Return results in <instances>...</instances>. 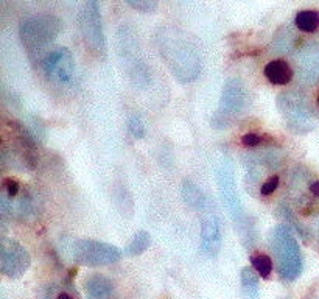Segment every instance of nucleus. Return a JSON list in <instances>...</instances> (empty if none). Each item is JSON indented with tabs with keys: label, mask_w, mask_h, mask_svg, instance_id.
Segmentation results:
<instances>
[{
	"label": "nucleus",
	"mask_w": 319,
	"mask_h": 299,
	"mask_svg": "<svg viewBox=\"0 0 319 299\" xmlns=\"http://www.w3.org/2000/svg\"><path fill=\"white\" fill-rule=\"evenodd\" d=\"M154 41L159 55L179 83L187 84L198 78L201 72V56L198 47L187 33L178 27L164 25L156 30Z\"/></svg>",
	"instance_id": "nucleus-1"
},
{
	"label": "nucleus",
	"mask_w": 319,
	"mask_h": 299,
	"mask_svg": "<svg viewBox=\"0 0 319 299\" xmlns=\"http://www.w3.org/2000/svg\"><path fill=\"white\" fill-rule=\"evenodd\" d=\"M135 30L130 25H121L117 32L118 56L128 78L139 88H147L151 83V72L145 58L142 55L140 44Z\"/></svg>",
	"instance_id": "nucleus-2"
},
{
	"label": "nucleus",
	"mask_w": 319,
	"mask_h": 299,
	"mask_svg": "<svg viewBox=\"0 0 319 299\" xmlns=\"http://www.w3.org/2000/svg\"><path fill=\"white\" fill-rule=\"evenodd\" d=\"M269 245L271 251L274 252L280 278L294 281L302 271V254L299 243L296 242L291 231L285 225H279L272 229Z\"/></svg>",
	"instance_id": "nucleus-3"
},
{
	"label": "nucleus",
	"mask_w": 319,
	"mask_h": 299,
	"mask_svg": "<svg viewBox=\"0 0 319 299\" xmlns=\"http://www.w3.org/2000/svg\"><path fill=\"white\" fill-rule=\"evenodd\" d=\"M63 30V22L55 14L42 13L27 18L19 25V37L22 45L30 53H39L56 39Z\"/></svg>",
	"instance_id": "nucleus-4"
},
{
	"label": "nucleus",
	"mask_w": 319,
	"mask_h": 299,
	"mask_svg": "<svg viewBox=\"0 0 319 299\" xmlns=\"http://www.w3.org/2000/svg\"><path fill=\"white\" fill-rule=\"evenodd\" d=\"M217 184L219 195L223 198V203L226 206L227 212L232 217V221L238 228L241 234V239L245 240L249 237V225L245 209L240 201V196L237 193V184H235L234 168L229 159H223L217 167Z\"/></svg>",
	"instance_id": "nucleus-5"
},
{
	"label": "nucleus",
	"mask_w": 319,
	"mask_h": 299,
	"mask_svg": "<svg viewBox=\"0 0 319 299\" xmlns=\"http://www.w3.org/2000/svg\"><path fill=\"white\" fill-rule=\"evenodd\" d=\"M248 103V90L245 83L240 78H231L224 83L221 97H219V106L212 119V125L215 128H227L231 125L234 117L243 112Z\"/></svg>",
	"instance_id": "nucleus-6"
},
{
	"label": "nucleus",
	"mask_w": 319,
	"mask_h": 299,
	"mask_svg": "<svg viewBox=\"0 0 319 299\" xmlns=\"http://www.w3.org/2000/svg\"><path fill=\"white\" fill-rule=\"evenodd\" d=\"M72 257L84 266H106L117 264L121 259V251L106 242L78 239L72 243Z\"/></svg>",
	"instance_id": "nucleus-7"
},
{
	"label": "nucleus",
	"mask_w": 319,
	"mask_h": 299,
	"mask_svg": "<svg viewBox=\"0 0 319 299\" xmlns=\"http://www.w3.org/2000/svg\"><path fill=\"white\" fill-rule=\"evenodd\" d=\"M80 32L87 47L98 55L106 53V36L103 30V19L100 13V5L94 0L83 5L78 16Z\"/></svg>",
	"instance_id": "nucleus-8"
},
{
	"label": "nucleus",
	"mask_w": 319,
	"mask_h": 299,
	"mask_svg": "<svg viewBox=\"0 0 319 299\" xmlns=\"http://www.w3.org/2000/svg\"><path fill=\"white\" fill-rule=\"evenodd\" d=\"M30 265L32 257L22 245L13 239L3 237L0 243V271L8 278H20Z\"/></svg>",
	"instance_id": "nucleus-9"
},
{
	"label": "nucleus",
	"mask_w": 319,
	"mask_h": 299,
	"mask_svg": "<svg viewBox=\"0 0 319 299\" xmlns=\"http://www.w3.org/2000/svg\"><path fill=\"white\" fill-rule=\"evenodd\" d=\"M41 66L44 75L59 84H70L75 78V61L69 49H55L45 53Z\"/></svg>",
	"instance_id": "nucleus-10"
},
{
	"label": "nucleus",
	"mask_w": 319,
	"mask_h": 299,
	"mask_svg": "<svg viewBox=\"0 0 319 299\" xmlns=\"http://www.w3.org/2000/svg\"><path fill=\"white\" fill-rule=\"evenodd\" d=\"M277 108L282 112V116L286 119L288 126H296L298 131H301V126H308L310 128V120H311V111L305 98L302 95H298L296 92H284L277 97Z\"/></svg>",
	"instance_id": "nucleus-11"
},
{
	"label": "nucleus",
	"mask_w": 319,
	"mask_h": 299,
	"mask_svg": "<svg viewBox=\"0 0 319 299\" xmlns=\"http://www.w3.org/2000/svg\"><path fill=\"white\" fill-rule=\"evenodd\" d=\"M221 226L217 215H207L201 223V249L207 257H217L221 249Z\"/></svg>",
	"instance_id": "nucleus-12"
},
{
	"label": "nucleus",
	"mask_w": 319,
	"mask_h": 299,
	"mask_svg": "<svg viewBox=\"0 0 319 299\" xmlns=\"http://www.w3.org/2000/svg\"><path fill=\"white\" fill-rule=\"evenodd\" d=\"M84 290L89 299H116V285L101 274H92L84 281Z\"/></svg>",
	"instance_id": "nucleus-13"
},
{
	"label": "nucleus",
	"mask_w": 319,
	"mask_h": 299,
	"mask_svg": "<svg viewBox=\"0 0 319 299\" xmlns=\"http://www.w3.org/2000/svg\"><path fill=\"white\" fill-rule=\"evenodd\" d=\"M265 76L276 86H286L293 80V69L284 59H274L265 66Z\"/></svg>",
	"instance_id": "nucleus-14"
},
{
	"label": "nucleus",
	"mask_w": 319,
	"mask_h": 299,
	"mask_svg": "<svg viewBox=\"0 0 319 299\" xmlns=\"http://www.w3.org/2000/svg\"><path fill=\"white\" fill-rule=\"evenodd\" d=\"M181 196L184 199V203L195 211H204L207 206V198L204 195V192L190 179L182 181Z\"/></svg>",
	"instance_id": "nucleus-15"
},
{
	"label": "nucleus",
	"mask_w": 319,
	"mask_h": 299,
	"mask_svg": "<svg viewBox=\"0 0 319 299\" xmlns=\"http://www.w3.org/2000/svg\"><path fill=\"white\" fill-rule=\"evenodd\" d=\"M241 279V288L246 299H259L260 296V287H259V278L254 271V268L245 266L240 274Z\"/></svg>",
	"instance_id": "nucleus-16"
},
{
	"label": "nucleus",
	"mask_w": 319,
	"mask_h": 299,
	"mask_svg": "<svg viewBox=\"0 0 319 299\" xmlns=\"http://www.w3.org/2000/svg\"><path fill=\"white\" fill-rule=\"evenodd\" d=\"M294 24L301 32L311 33L319 28V11L316 10H302L296 14Z\"/></svg>",
	"instance_id": "nucleus-17"
},
{
	"label": "nucleus",
	"mask_w": 319,
	"mask_h": 299,
	"mask_svg": "<svg viewBox=\"0 0 319 299\" xmlns=\"http://www.w3.org/2000/svg\"><path fill=\"white\" fill-rule=\"evenodd\" d=\"M150 243H151V235H150V232H147V231H139L137 234H135L134 237H133V240L130 242V245L125 248V252L128 256H140V254H143L147 249H148V246H150Z\"/></svg>",
	"instance_id": "nucleus-18"
},
{
	"label": "nucleus",
	"mask_w": 319,
	"mask_h": 299,
	"mask_svg": "<svg viewBox=\"0 0 319 299\" xmlns=\"http://www.w3.org/2000/svg\"><path fill=\"white\" fill-rule=\"evenodd\" d=\"M251 264H252L254 270L259 273L263 279H268L269 274L272 273V260L267 254H254V256H251Z\"/></svg>",
	"instance_id": "nucleus-19"
},
{
	"label": "nucleus",
	"mask_w": 319,
	"mask_h": 299,
	"mask_svg": "<svg viewBox=\"0 0 319 299\" xmlns=\"http://www.w3.org/2000/svg\"><path fill=\"white\" fill-rule=\"evenodd\" d=\"M128 129H130V133L135 139H143L147 136V126L143 119L140 117V114L137 112L130 114V117H128Z\"/></svg>",
	"instance_id": "nucleus-20"
},
{
	"label": "nucleus",
	"mask_w": 319,
	"mask_h": 299,
	"mask_svg": "<svg viewBox=\"0 0 319 299\" xmlns=\"http://www.w3.org/2000/svg\"><path fill=\"white\" fill-rule=\"evenodd\" d=\"M126 5L140 13H153L157 8V2L154 0H126Z\"/></svg>",
	"instance_id": "nucleus-21"
},
{
	"label": "nucleus",
	"mask_w": 319,
	"mask_h": 299,
	"mask_svg": "<svg viewBox=\"0 0 319 299\" xmlns=\"http://www.w3.org/2000/svg\"><path fill=\"white\" fill-rule=\"evenodd\" d=\"M277 187H279V176L277 175H272L271 178H268L267 181L262 184L260 193L263 196H269L271 193H274V192L277 190Z\"/></svg>",
	"instance_id": "nucleus-22"
},
{
	"label": "nucleus",
	"mask_w": 319,
	"mask_h": 299,
	"mask_svg": "<svg viewBox=\"0 0 319 299\" xmlns=\"http://www.w3.org/2000/svg\"><path fill=\"white\" fill-rule=\"evenodd\" d=\"M2 186H3L5 193L8 195L10 198L16 196V195L19 193L20 186H19V182H17L16 179H13V178H5L3 182H2Z\"/></svg>",
	"instance_id": "nucleus-23"
},
{
	"label": "nucleus",
	"mask_w": 319,
	"mask_h": 299,
	"mask_svg": "<svg viewBox=\"0 0 319 299\" xmlns=\"http://www.w3.org/2000/svg\"><path fill=\"white\" fill-rule=\"evenodd\" d=\"M262 142H263V137L255 133H248L241 137V143L245 145V147H259Z\"/></svg>",
	"instance_id": "nucleus-24"
},
{
	"label": "nucleus",
	"mask_w": 319,
	"mask_h": 299,
	"mask_svg": "<svg viewBox=\"0 0 319 299\" xmlns=\"http://www.w3.org/2000/svg\"><path fill=\"white\" fill-rule=\"evenodd\" d=\"M310 192L313 193L315 196H319V181H315L313 184L310 186Z\"/></svg>",
	"instance_id": "nucleus-25"
},
{
	"label": "nucleus",
	"mask_w": 319,
	"mask_h": 299,
	"mask_svg": "<svg viewBox=\"0 0 319 299\" xmlns=\"http://www.w3.org/2000/svg\"><path fill=\"white\" fill-rule=\"evenodd\" d=\"M56 299H73L69 293H59L58 296H56Z\"/></svg>",
	"instance_id": "nucleus-26"
},
{
	"label": "nucleus",
	"mask_w": 319,
	"mask_h": 299,
	"mask_svg": "<svg viewBox=\"0 0 319 299\" xmlns=\"http://www.w3.org/2000/svg\"><path fill=\"white\" fill-rule=\"evenodd\" d=\"M318 105H319V95H318Z\"/></svg>",
	"instance_id": "nucleus-27"
}]
</instances>
